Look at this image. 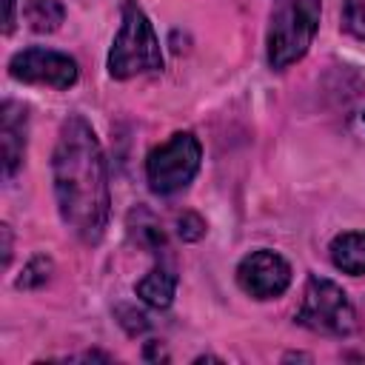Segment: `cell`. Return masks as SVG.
<instances>
[{"instance_id":"cell-1","label":"cell","mask_w":365,"mask_h":365,"mask_svg":"<svg viewBox=\"0 0 365 365\" xmlns=\"http://www.w3.org/2000/svg\"><path fill=\"white\" fill-rule=\"evenodd\" d=\"M51 185L63 225L86 245H97L108 225L111 191L103 145L80 114L63 120L51 151Z\"/></svg>"},{"instance_id":"cell-2","label":"cell","mask_w":365,"mask_h":365,"mask_svg":"<svg viewBox=\"0 0 365 365\" xmlns=\"http://www.w3.org/2000/svg\"><path fill=\"white\" fill-rule=\"evenodd\" d=\"M106 68H108V77L114 80H128V77L151 74L163 68L157 31L137 0H123L120 6V29L111 40Z\"/></svg>"},{"instance_id":"cell-3","label":"cell","mask_w":365,"mask_h":365,"mask_svg":"<svg viewBox=\"0 0 365 365\" xmlns=\"http://www.w3.org/2000/svg\"><path fill=\"white\" fill-rule=\"evenodd\" d=\"M322 0H274L265 31V60L274 71L302 60L319 29Z\"/></svg>"},{"instance_id":"cell-4","label":"cell","mask_w":365,"mask_h":365,"mask_svg":"<svg viewBox=\"0 0 365 365\" xmlns=\"http://www.w3.org/2000/svg\"><path fill=\"white\" fill-rule=\"evenodd\" d=\"M200 160H202V148H200V140L191 131L171 134L165 143L151 148V154L145 157L148 188L160 197L180 194L197 177Z\"/></svg>"},{"instance_id":"cell-5","label":"cell","mask_w":365,"mask_h":365,"mask_svg":"<svg viewBox=\"0 0 365 365\" xmlns=\"http://www.w3.org/2000/svg\"><path fill=\"white\" fill-rule=\"evenodd\" d=\"M354 305L348 294L328 277L311 274L302 291L297 322L322 336H348L354 331Z\"/></svg>"},{"instance_id":"cell-6","label":"cell","mask_w":365,"mask_h":365,"mask_svg":"<svg viewBox=\"0 0 365 365\" xmlns=\"http://www.w3.org/2000/svg\"><path fill=\"white\" fill-rule=\"evenodd\" d=\"M9 74L20 83H31V86H48V88H68L77 83V63L54 48H43V46H31L17 51L9 60Z\"/></svg>"},{"instance_id":"cell-7","label":"cell","mask_w":365,"mask_h":365,"mask_svg":"<svg viewBox=\"0 0 365 365\" xmlns=\"http://www.w3.org/2000/svg\"><path fill=\"white\" fill-rule=\"evenodd\" d=\"M237 285L254 299H277L291 285V265L277 251L257 248L240 259Z\"/></svg>"},{"instance_id":"cell-8","label":"cell","mask_w":365,"mask_h":365,"mask_svg":"<svg viewBox=\"0 0 365 365\" xmlns=\"http://www.w3.org/2000/svg\"><path fill=\"white\" fill-rule=\"evenodd\" d=\"M29 137V111L17 100H3L0 106V151H3V177L11 180L26 157Z\"/></svg>"},{"instance_id":"cell-9","label":"cell","mask_w":365,"mask_h":365,"mask_svg":"<svg viewBox=\"0 0 365 365\" xmlns=\"http://www.w3.org/2000/svg\"><path fill=\"white\" fill-rule=\"evenodd\" d=\"M134 294L151 305V308H168L177 294V271L165 259H157V265L134 285Z\"/></svg>"},{"instance_id":"cell-10","label":"cell","mask_w":365,"mask_h":365,"mask_svg":"<svg viewBox=\"0 0 365 365\" xmlns=\"http://www.w3.org/2000/svg\"><path fill=\"white\" fill-rule=\"evenodd\" d=\"M331 262L342 274L362 277L365 274V231H345L331 240Z\"/></svg>"},{"instance_id":"cell-11","label":"cell","mask_w":365,"mask_h":365,"mask_svg":"<svg viewBox=\"0 0 365 365\" xmlns=\"http://www.w3.org/2000/svg\"><path fill=\"white\" fill-rule=\"evenodd\" d=\"M23 20L37 34H51L63 26L66 9L60 0H23Z\"/></svg>"},{"instance_id":"cell-12","label":"cell","mask_w":365,"mask_h":365,"mask_svg":"<svg viewBox=\"0 0 365 365\" xmlns=\"http://www.w3.org/2000/svg\"><path fill=\"white\" fill-rule=\"evenodd\" d=\"M134 217H137V225L131 222V234H134V240H137L143 248H148L154 257H160L163 251H168V245H165V234H163V228L151 220V214H145V211H134Z\"/></svg>"},{"instance_id":"cell-13","label":"cell","mask_w":365,"mask_h":365,"mask_svg":"<svg viewBox=\"0 0 365 365\" xmlns=\"http://www.w3.org/2000/svg\"><path fill=\"white\" fill-rule=\"evenodd\" d=\"M51 274V259L37 254L29 259V265L23 268V274L17 277V288H40Z\"/></svg>"},{"instance_id":"cell-14","label":"cell","mask_w":365,"mask_h":365,"mask_svg":"<svg viewBox=\"0 0 365 365\" xmlns=\"http://www.w3.org/2000/svg\"><path fill=\"white\" fill-rule=\"evenodd\" d=\"M342 29L351 37L365 40V0H342Z\"/></svg>"},{"instance_id":"cell-15","label":"cell","mask_w":365,"mask_h":365,"mask_svg":"<svg viewBox=\"0 0 365 365\" xmlns=\"http://www.w3.org/2000/svg\"><path fill=\"white\" fill-rule=\"evenodd\" d=\"M177 231H180V237H182L185 242H194V240H200V237L205 234V222H202L200 214L182 211V214L177 217Z\"/></svg>"},{"instance_id":"cell-16","label":"cell","mask_w":365,"mask_h":365,"mask_svg":"<svg viewBox=\"0 0 365 365\" xmlns=\"http://www.w3.org/2000/svg\"><path fill=\"white\" fill-rule=\"evenodd\" d=\"M0 234H3V265L9 268V262H11V228L3 222L0 225Z\"/></svg>"},{"instance_id":"cell-17","label":"cell","mask_w":365,"mask_h":365,"mask_svg":"<svg viewBox=\"0 0 365 365\" xmlns=\"http://www.w3.org/2000/svg\"><path fill=\"white\" fill-rule=\"evenodd\" d=\"M14 9H17V0H6V34L14 29Z\"/></svg>"}]
</instances>
